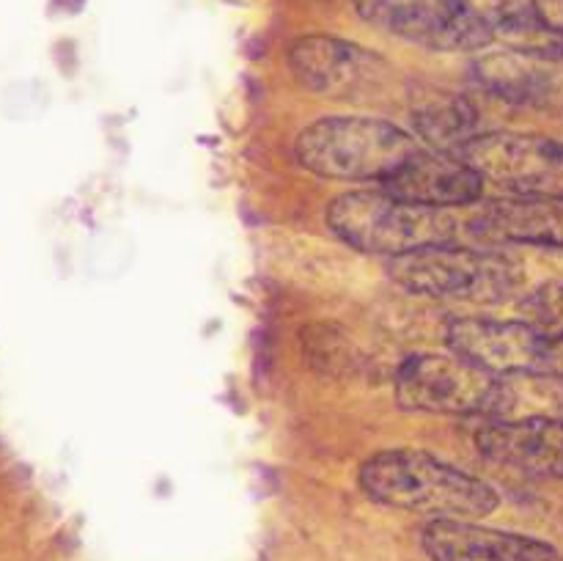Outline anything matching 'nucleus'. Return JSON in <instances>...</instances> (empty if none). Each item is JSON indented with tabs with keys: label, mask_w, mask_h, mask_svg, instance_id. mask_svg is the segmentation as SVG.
Instances as JSON below:
<instances>
[{
	"label": "nucleus",
	"mask_w": 563,
	"mask_h": 561,
	"mask_svg": "<svg viewBox=\"0 0 563 561\" xmlns=\"http://www.w3.org/2000/svg\"><path fill=\"white\" fill-rule=\"evenodd\" d=\"M357 482L377 504L432 520H482L498 509V493L487 482L416 449L368 457Z\"/></svg>",
	"instance_id": "f257e3e1"
},
{
	"label": "nucleus",
	"mask_w": 563,
	"mask_h": 561,
	"mask_svg": "<svg viewBox=\"0 0 563 561\" xmlns=\"http://www.w3.org/2000/svg\"><path fill=\"white\" fill-rule=\"evenodd\" d=\"M421 148L423 143L416 135L368 116H328L306 127L295 143L297 160L311 174L377 185H385Z\"/></svg>",
	"instance_id": "f03ea898"
},
{
	"label": "nucleus",
	"mask_w": 563,
	"mask_h": 561,
	"mask_svg": "<svg viewBox=\"0 0 563 561\" xmlns=\"http://www.w3.org/2000/svg\"><path fill=\"white\" fill-rule=\"evenodd\" d=\"M324 220L341 242L385 258L451 245L460 234V220L449 209L418 207L385 190L344 193L330 201Z\"/></svg>",
	"instance_id": "7ed1b4c3"
},
{
	"label": "nucleus",
	"mask_w": 563,
	"mask_h": 561,
	"mask_svg": "<svg viewBox=\"0 0 563 561\" xmlns=\"http://www.w3.org/2000/svg\"><path fill=\"white\" fill-rule=\"evenodd\" d=\"M388 273L396 286L418 297L465 300L493 306L515 297L522 286V267L509 256L473 248L432 245L390 258Z\"/></svg>",
	"instance_id": "20e7f679"
},
{
	"label": "nucleus",
	"mask_w": 563,
	"mask_h": 561,
	"mask_svg": "<svg viewBox=\"0 0 563 561\" xmlns=\"http://www.w3.org/2000/svg\"><path fill=\"white\" fill-rule=\"evenodd\" d=\"M396 399L416 413L460 418H504L515 407L509 380L478 363L449 355H412L396 372Z\"/></svg>",
	"instance_id": "39448f33"
},
{
	"label": "nucleus",
	"mask_w": 563,
	"mask_h": 561,
	"mask_svg": "<svg viewBox=\"0 0 563 561\" xmlns=\"http://www.w3.org/2000/svg\"><path fill=\"white\" fill-rule=\"evenodd\" d=\"M445 341L451 352L498 377H563V339L542 333L526 319H454L445 330Z\"/></svg>",
	"instance_id": "423d86ee"
},
{
	"label": "nucleus",
	"mask_w": 563,
	"mask_h": 561,
	"mask_svg": "<svg viewBox=\"0 0 563 561\" xmlns=\"http://www.w3.org/2000/svg\"><path fill=\"white\" fill-rule=\"evenodd\" d=\"M462 157L506 196L563 204V143L526 132H482Z\"/></svg>",
	"instance_id": "0eeeda50"
},
{
	"label": "nucleus",
	"mask_w": 563,
	"mask_h": 561,
	"mask_svg": "<svg viewBox=\"0 0 563 561\" xmlns=\"http://www.w3.org/2000/svg\"><path fill=\"white\" fill-rule=\"evenodd\" d=\"M355 9L368 25L438 53H476L495 42L467 0H355Z\"/></svg>",
	"instance_id": "6e6552de"
},
{
	"label": "nucleus",
	"mask_w": 563,
	"mask_h": 561,
	"mask_svg": "<svg viewBox=\"0 0 563 561\" xmlns=\"http://www.w3.org/2000/svg\"><path fill=\"white\" fill-rule=\"evenodd\" d=\"M484 176L456 152L423 146L405 168L396 170L379 190L432 209H460L482 201Z\"/></svg>",
	"instance_id": "1a4fd4ad"
},
{
	"label": "nucleus",
	"mask_w": 563,
	"mask_h": 561,
	"mask_svg": "<svg viewBox=\"0 0 563 561\" xmlns=\"http://www.w3.org/2000/svg\"><path fill=\"white\" fill-rule=\"evenodd\" d=\"M476 449L528 476L563 479V418H495L478 429Z\"/></svg>",
	"instance_id": "9d476101"
},
{
	"label": "nucleus",
	"mask_w": 563,
	"mask_h": 561,
	"mask_svg": "<svg viewBox=\"0 0 563 561\" xmlns=\"http://www.w3.org/2000/svg\"><path fill=\"white\" fill-rule=\"evenodd\" d=\"M467 231L484 245L563 248V204L504 196L473 204Z\"/></svg>",
	"instance_id": "9b49d317"
},
{
	"label": "nucleus",
	"mask_w": 563,
	"mask_h": 561,
	"mask_svg": "<svg viewBox=\"0 0 563 561\" xmlns=\"http://www.w3.org/2000/svg\"><path fill=\"white\" fill-rule=\"evenodd\" d=\"M297 82L317 94H352L377 80L383 58L339 36H302L289 47Z\"/></svg>",
	"instance_id": "f8f14e48"
},
{
	"label": "nucleus",
	"mask_w": 563,
	"mask_h": 561,
	"mask_svg": "<svg viewBox=\"0 0 563 561\" xmlns=\"http://www.w3.org/2000/svg\"><path fill=\"white\" fill-rule=\"evenodd\" d=\"M421 542L432 561H563L559 550L539 539L471 520H432Z\"/></svg>",
	"instance_id": "ddd939ff"
},
{
	"label": "nucleus",
	"mask_w": 563,
	"mask_h": 561,
	"mask_svg": "<svg viewBox=\"0 0 563 561\" xmlns=\"http://www.w3.org/2000/svg\"><path fill=\"white\" fill-rule=\"evenodd\" d=\"M412 127L427 148L460 154L478 130V113L467 99L454 94H438V99H427L412 110Z\"/></svg>",
	"instance_id": "4468645a"
},
{
	"label": "nucleus",
	"mask_w": 563,
	"mask_h": 561,
	"mask_svg": "<svg viewBox=\"0 0 563 561\" xmlns=\"http://www.w3.org/2000/svg\"><path fill=\"white\" fill-rule=\"evenodd\" d=\"M522 319L542 333L563 339V284H544L522 300Z\"/></svg>",
	"instance_id": "2eb2a0df"
},
{
	"label": "nucleus",
	"mask_w": 563,
	"mask_h": 561,
	"mask_svg": "<svg viewBox=\"0 0 563 561\" xmlns=\"http://www.w3.org/2000/svg\"><path fill=\"white\" fill-rule=\"evenodd\" d=\"M537 9L542 20L563 38V0H537Z\"/></svg>",
	"instance_id": "dca6fc26"
}]
</instances>
